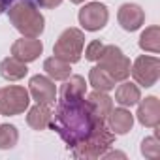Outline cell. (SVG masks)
Instances as JSON below:
<instances>
[{
	"mask_svg": "<svg viewBox=\"0 0 160 160\" xmlns=\"http://www.w3.org/2000/svg\"><path fill=\"white\" fill-rule=\"evenodd\" d=\"M98 121L102 119H96L92 115V111L89 109L85 102V96L75 98V100L60 98L53 113L49 128L60 136V139L66 143L68 149H72L91 136Z\"/></svg>",
	"mask_w": 160,
	"mask_h": 160,
	"instance_id": "obj_1",
	"label": "cell"
},
{
	"mask_svg": "<svg viewBox=\"0 0 160 160\" xmlns=\"http://www.w3.org/2000/svg\"><path fill=\"white\" fill-rule=\"evenodd\" d=\"M8 19L25 38H40L45 30V17L30 0H15L8 10Z\"/></svg>",
	"mask_w": 160,
	"mask_h": 160,
	"instance_id": "obj_2",
	"label": "cell"
},
{
	"mask_svg": "<svg viewBox=\"0 0 160 160\" xmlns=\"http://www.w3.org/2000/svg\"><path fill=\"white\" fill-rule=\"evenodd\" d=\"M113 143H115V134L109 130L106 121H98L91 136L85 141L72 147L70 151H72V156L77 160H94V158H100L106 151H109Z\"/></svg>",
	"mask_w": 160,
	"mask_h": 160,
	"instance_id": "obj_3",
	"label": "cell"
},
{
	"mask_svg": "<svg viewBox=\"0 0 160 160\" xmlns=\"http://www.w3.org/2000/svg\"><path fill=\"white\" fill-rule=\"evenodd\" d=\"M83 45H85V34L83 30L79 28H66L58 40L55 42L53 45V55L73 64V62H79L81 60V55H83Z\"/></svg>",
	"mask_w": 160,
	"mask_h": 160,
	"instance_id": "obj_4",
	"label": "cell"
},
{
	"mask_svg": "<svg viewBox=\"0 0 160 160\" xmlns=\"http://www.w3.org/2000/svg\"><path fill=\"white\" fill-rule=\"evenodd\" d=\"M100 68H104L115 81H124L130 75V68H132V62L130 58L122 53L121 47L117 45H104L102 53H100V58L96 60Z\"/></svg>",
	"mask_w": 160,
	"mask_h": 160,
	"instance_id": "obj_5",
	"label": "cell"
},
{
	"mask_svg": "<svg viewBox=\"0 0 160 160\" xmlns=\"http://www.w3.org/2000/svg\"><path fill=\"white\" fill-rule=\"evenodd\" d=\"M30 106V94L21 85H10L0 89V115L15 117L25 113Z\"/></svg>",
	"mask_w": 160,
	"mask_h": 160,
	"instance_id": "obj_6",
	"label": "cell"
},
{
	"mask_svg": "<svg viewBox=\"0 0 160 160\" xmlns=\"http://www.w3.org/2000/svg\"><path fill=\"white\" fill-rule=\"evenodd\" d=\"M130 73L134 77L136 85H141L145 89L156 85L158 77H160V60L158 57H149V55H141L134 60Z\"/></svg>",
	"mask_w": 160,
	"mask_h": 160,
	"instance_id": "obj_7",
	"label": "cell"
},
{
	"mask_svg": "<svg viewBox=\"0 0 160 160\" xmlns=\"http://www.w3.org/2000/svg\"><path fill=\"white\" fill-rule=\"evenodd\" d=\"M77 19H79V25L87 32H96V30H102L108 25L109 12H108V6H104L100 2H87L79 10Z\"/></svg>",
	"mask_w": 160,
	"mask_h": 160,
	"instance_id": "obj_8",
	"label": "cell"
},
{
	"mask_svg": "<svg viewBox=\"0 0 160 160\" xmlns=\"http://www.w3.org/2000/svg\"><path fill=\"white\" fill-rule=\"evenodd\" d=\"M28 94L32 96V100L36 104H45V106H53L57 100V87L55 81L49 75H34L28 81Z\"/></svg>",
	"mask_w": 160,
	"mask_h": 160,
	"instance_id": "obj_9",
	"label": "cell"
},
{
	"mask_svg": "<svg viewBox=\"0 0 160 160\" xmlns=\"http://www.w3.org/2000/svg\"><path fill=\"white\" fill-rule=\"evenodd\" d=\"M43 53V43L38 38H19L12 43V57L19 58L21 62H34Z\"/></svg>",
	"mask_w": 160,
	"mask_h": 160,
	"instance_id": "obj_10",
	"label": "cell"
},
{
	"mask_svg": "<svg viewBox=\"0 0 160 160\" xmlns=\"http://www.w3.org/2000/svg\"><path fill=\"white\" fill-rule=\"evenodd\" d=\"M117 21H119V25H121L122 30H126V32H136V30L141 28L143 23H145V12L141 10V6L126 2V4H122V6L119 8V12H117Z\"/></svg>",
	"mask_w": 160,
	"mask_h": 160,
	"instance_id": "obj_11",
	"label": "cell"
},
{
	"mask_svg": "<svg viewBox=\"0 0 160 160\" xmlns=\"http://www.w3.org/2000/svg\"><path fill=\"white\" fill-rule=\"evenodd\" d=\"M136 117L145 128H156L160 122V100L156 96H147L145 100H139Z\"/></svg>",
	"mask_w": 160,
	"mask_h": 160,
	"instance_id": "obj_12",
	"label": "cell"
},
{
	"mask_svg": "<svg viewBox=\"0 0 160 160\" xmlns=\"http://www.w3.org/2000/svg\"><path fill=\"white\" fill-rule=\"evenodd\" d=\"M109 130L115 134V136H122V134H128L134 126V115L126 109V108H117V109H111L108 119H106Z\"/></svg>",
	"mask_w": 160,
	"mask_h": 160,
	"instance_id": "obj_13",
	"label": "cell"
},
{
	"mask_svg": "<svg viewBox=\"0 0 160 160\" xmlns=\"http://www.w3.org/2000/svg\"><path fill=\"white\" fill-rule=\"evenodd\" d=\"M85 102H87L89 109L92 111V115L102 121H106L109 111L113 109V98H109L108 92H102V91H92L91 94H87Z\"/></svg>",
	"mask_w": 160,
	"mask_h": 160,
	"instance_id": "obj_14",
	"label": "cell"
},
{
	"mask_svg": "<svg viewBox=\"0 0 160 160\" xmlns=\"http://www.w3.org/2000/svg\"><path fill=\"white\" fill-rule=\"evenodd\" d=\"M51 119H53V111L49 106L45 104H36L28 109V115H27V124L32 128V130H47L49 124H51Z\"/></svg>",
	"mask_w": 160,
	"mask_h": 160,
	"instance_id": "obj_15",
	"label": "cell"
},
{
	"mask_svg": "<svg viewBox=\"0 0 160 160\" xmlns=\"http://www.w3.org/2000/svg\"><path fill=\"white\" fill-rule=\"evenodd\" d=\"M141 100V91L136 83H130V81H121V85L117 87L115 91V102L122 108H132L136 106L138 102Z\"/></svg>",
	"mask_w": 160,
	"mask_h": 160,
	"instance_id": "obj_16",
	"label": "cell"
},
{
	"mask_svg": "<svg viewBox=\"0 0 160 160\" xmlns=\"http://www.w3.org/2000/svg\"><path fill=\"white\" fill-rule=\"evenodd\" d=\"M87 92V81L83 75H70L64 79V85L60 87V98L64 100H75L83 98Z\"/></svg>",
	"mask_w": 160,
	"mask_h": 160,
	"instance_id": "obj_17",
	"label": "cell"
},
{
	"mask_svg": "<svg viewBox=\"0 0 160 160\" xmlns=\"http://www.w3.org/2000/svg\"><path fill=\"white\" fill-rule=\"evenodd\" d=\"M28 73V68L25 62H21L15 57H6L2 62H0V75L8 81H19Z\"/></svg>",
	"mask_w": 160,
	"mask_h": 160,
	"instance_id": "obj_18",
	"label": "cell"
},
{
	"mask_svg": "<svg viewBox=\"0 0 160 160\" xmlns=\"http://www.w3.org/2000/svg\"><path fill=\"white\" fill-rule=\"evenodd\" d=\"M43 70L53 81H64L66 77L72 75V66L70 62L58 58V57H49L43 60Z\"/></svg>",
	"mask_w": 160,
	"mask_h": 160,
	"instance_id": "obj_19",
	"label": "cell"
},
{
	"mask_svg": "<svg viewBox=\"0 0 160 160\" xmlns=\"http://www.w3.org/2000/svg\"><path fill=\"white\" fill-rule=\"evenodd\" d=\"M115 83H117L115 79H113L104 68H100L98 64L91 68V72H89V85H91L94 91H102V92L113 91V89H115Z\"/></svg>",
	"mask_w": 160,
	"mask_h": 160,
	"instance_id": "obj_20",
	"label": "cell"
},
{
	"mask_svg": "<svg viewBox=\"0 0 160 160\" xmlns=\"http://www.w3.org/2000/svg\"><path fill=\"white\" fill-rule=\"evenodd\" d=\"M139 47L147 53H160V27H147L139 36Z\"/></svg>",
	"mask_w": 160,
	"mask_h": 160,
	"instance_id": "obj_21",
	"label": "cell"
},
{
	"mask_svg": "<svg viewBox=\"0 0 160 160\" xmlns=\"http://www.w3.org/2000/svg\"><path fill=\"white\" fill-rule=\"evenodd\" d=\"M19 141V130L13 124H0V149H13Z\"/></svg>",
	"mask_w": 160,
	"mask_h": 160,
	"instance_id": "obj_22",
	"label": "cell"
},
{
	"mask_svg": "<svg viewBox=\"0 0 160 160\" xmlns=\"http://www.w3.org/2000/svg\"><path fill=\"white\" fill-rule=\"evenodd\" d=\"M141 154L149 160H156L160 156V143L156 139V136H151V138H145L141 141Z\"/></svg>",
	"mask_w": 160,
	"mask_h": 160,
	"instance_id": "obj_23",
	"label": "cell"
},
{
	"mask_svg": "<svg viewBox=\"0 0 160 160\" xmlns=\"http://www.w3.org/2000/svg\"><path fill=\"white\" fill-rule=\"evenodd\" d=\"M102 49H104V43H102L100 40H92V42L87 45V49H85V58L91 60V62H96V60L100 58Z\"/></svg>",
	"mask_w": 160,
	"mask_h": 160,
	"instance_id": "obj_24",
	"label": "cell"
},
{
	"mask_svg": "<svg viewBox=\"0 0 160 160\" xmlns=\"http://www.w3.org/2000/svg\"><path fill=\"white\" fill-rule=\"evenodd\" d=\"M36 4H40V8H45V10H53L62 4V0H36Z\"/></svg>",
	"mask_w": 160,
	"mask_h": 160,
	"instance_id": "obj_25",
	"label": "cell"
},
{
	"mask_svg": "<svg viewBox=\"0 0 160 160\" xmlns=\"http://www.w3.org/2000/svg\"><path fill=\"white\" fill-rule=\"evenodd\" d=\"M115 156H119V158H126V154H124V152H119V151H111V152L106 151L100 158H115Z\"/></svg>",
	"mask_w": 160,
	"mask_h": 160,
	"instance_id": "obj_26",
	"label": "cell"
},
{
	"mask_svg": "<svg viewBox=\"0 0 160 160\" xmlns=\"http://www.w3.org/2000/svg\"><path fill=\"white\" fill-rule=\"evenodd\" d=\"M0 2H2V4H4L6 8H10V6H12V4L15 2V0H0Z\"/></svg>",
	"mask_w": 160,
	"mask_h": 160,
	"instance_id": "obj_27",
	"label": "cell"
},
{
	"mask_svg": "<svg viewBox=\"0 0 160 160\" xmlns=\"http://www.w3.org/2000/svg\"><path fill=\"white\" fill-rule=\"evenodd\" d=\"M6 10H8V8H6V6H4V4H2V2H0V15H2V13H4V12H6Z\"/></svg>",
	"mask_w": 160,
	"mask_h": 160,
	"instance_id": "obj_28",
	"label": "cell"
},
{
	"mask_svg": "<svg viewBox=\"0 0 160 160\" xmlns=\"http://www.w3.org/2000/svg\"><path fill=\"white\" fill-rule=\"evenodd\" d=\"M72 4H83V2H87V0H70Z\"/></svg>",
	"mask_w": 160,
	"mask_h": 160,
	"instance_id": "obj_29",
	"label": "cell"
}]
</instances>
